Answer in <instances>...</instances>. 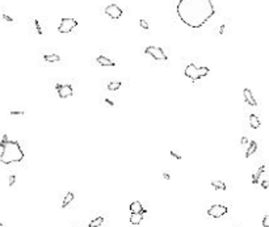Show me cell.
I'll use <instances>...</instances> for the list:
<instances>
[{
  "instance_id": "7c38bea8",
  "label": "cell",
  "mask_w": 269,
  "mask_h": 227,
  "mask_svg": "<svg viewBox=\"0 0 269 227\" xmlns=\"http://www.w3.org/2000/svg\"><path fill=\"white\" fill-rule=\"evenodd\" d=\"M143 220V214L142 213H131L130 217V223L131 225H139Z\"/></svg>"
},
{
  "instance_id": "52a82bcc",
  "label": "cell",
  "mask_w": 269,
  "mask_h": 227,
  "mask_svg": "<svg viewBox=\"0 0 269 227\" xmlns=\"http://www.w3.org/2000/svg\"><path fill=\"white\" fill-rule=\"evenodd\" d=\"M55 89L58 92V96L61 99H67V97H71L74 94V89H72V85L71 84H56L55 85Z\"/></svg>"
},
{
  "instance_id": "d4e9b609",
  "label": "cell",
  "mask_w": 269,
  "mask_h": 227,
  "mask_svg": "<svg viewBox=\"0 0 269 227\" xmlns=\"http://www.w3.org/2000/svg\"><path fill=\"white\" fill-rule=\"evenodd\" d=\"M262 226H264V227H269V214H268V215H265L264 219H262Z\"/></svg>"
},
{
  "instance_id": "484cf974",
  "label": "cell",
  "mask_w": 269,
  "mask_h": 227,
  "mask_svg": "<svg viewBox=\"0 0 269 227\" xmlns=\"http://www.w3.org/2000/svg\"><path fill=\"white\" fill-rule=\"evenodd\" d=\"M261 186L264 189H268L269 188V180H262L261 181Z\"/></svg>"
},
{
  "instance_id": "4fadbf2b",
  "label": "cell",
  "mask_w": 269,
  "mask_h": 227,
  "mask_svg": "<svg viewBox=\"0 0 269 227\" xmlns=\"http://www.w3.org/2000/svg\"><path fill=\"white\" fill-rule=\"evenodd\" d=\"M249 125H251L252 129H259L260 125H261L260 118L256 114H251V116H249Z\"/></svg>"
},
{
  "instance_id": "277c9868",
  "label": "cell",
  "mask_w": 269,
  "mask_h": 227,
  "mask_svg": "<svg viewBox=\"0 0 269 227\" xmlns=\"http://www.w3.org/2000/svg\"><path fill=\"white\" fill-rule=\"evenodd\" d=\"M76 27H78V21H76L75 18L65 17V18H62L58 30H59V33H62V34H67V33H70V31H72V29L76 28Z\"/></svg>"
},
{
  "instance_id": "7a4b0ae2",
  "label": "cell",
  "mask_w": 269,
  "mask_h": 227,
  "mask_svg": "<svg viewBox=\"0 0 269 227\" xmlns=\"http://www.w3.org/2000/svg\"><path fill=\"white\" fill-rule=\"evenodd\" d=\"M24 159V151L20 143L16 141H9L7 135L3 137V141L0 142V162L3 164H12L18 163Z\"/></svg>"
},
{
  "instance_id": "7402d4cb",
  "label": "cell",
  "mask_w": 269,
  "mask_h": 227,
  "mask_svg": "<svg viewBox=\"0 0 269 227\" xmlns=\"http://www.w3.org/2000/svg\"><path fill=\"white\" fill-rule=\"evenodd\" d=\"M169 154H171L172 156H174V157H176L177 160H181V155L179 154L177 151H175V150H171V151H169Z\"/></svg>"
},
{
  "instance_id": "e0dca14e",
  "label": "cell",
  "mask_w": 269,
  "mask_h": 227,
  "mask_svg": "<svg viewBox=\"0 0 269 227\" xmlns=\"http://www.w3.org/2000/svg\"><path fill=\"white\" fill-rule=\"evenodd\" d=\"M211 185H213L215 189H221V191H226L227 189V185L223 181H219V180H213L211 181Z\"/></svg>"
},
{
  "instance_id": "8fae6325",
  "label": "cell",
  "mask_w": 269,
  "mask_h": 227,
  "mask_svg": "<svg viewBox=\"0 0 269 227\" xmlns=\"http://www.w3.org/2000/svg\"><path fill=\"white\" fill-rule=\"evenodd\" d=\"M130 211L131 213H142V214L146 213L144 207L142 206V204H140L139 201H134V202L130 204Z\"/></svg>"
},
{
  "instance_id": "cb8c5ba5",
  "label": "cell",
  "mask_w": 269,
  "mask_h": 227,
  "mask_svg": "<svg viewBox=\"0 0 269 227\" xmlns=\"http://www.w3.org/2000/svg\"><path fill=\"white\" fill-rule=\"evenodd\" d=\"M139 25H140V27H142L143 29H146V30L149 29V22H147L146 20H143V18H142V20L139 21Z\"/></svg>"
},
{
  "instance_id": "8992f818",
  "label": "cell",
  "mask_w": 269,
  "mask_h": 227,
  "mask_svg": "<svg viewBox=\"0 0 269 227\" xmlns=\"http://www.w3.org/2000/svg\"><path fill=\"white\" fill-rule=\"evenodd\" d=\"M227 211H228V209H227L226 206H223V205H213V206L209 207L208 215L209 217H213V218H221V217L225 215V214H227Z\"/></svg>"
},
{
  "instance_id": "6da1fadb",
  "label": "cell",
  "mask_w": 269,
  "mask_h": 227,
  "mask_svg": "<svg viewBox=\"0 0 269 227\" xmlns=\"http://www.w3.org/2000/svg\"><path fill=\"white\" fill-rule=\"evenodd\" d=\"M176 12L185 25L198 29L214 16L215 8L211 0H179Z\"/></svg>"
},
{
  "instance_id": "2e32d148",
  "label": "cell",
  "mask_w": 269,
  "mask_h": 227,
  "mask_svg": "<svg viewBox=\"0 0 269 227\" xmlns=\"http://www.w3.org/2000/svg\"><path fill=\"white\" fill-rule=\"evenodd\" d=\"M43 59L49 63H53V62H59L61 56L58 54H46V55H43Z\"/></svg>"
},
{
  "instance_id": "83f0119b",
  "label": "cell",
  "mask_w": 269,
  "mask_h": 227,
  "mask_svg": "<svg viewBox=\"0 0 269 227\" xmlns=\"http://www.w3.org/2000/svg\"><path fill=\"white\" fill-rule=\"evenodd\" d=\"M11 116H24L25 112H9Z\"/></svg>"
},
{
  "instance_id": "5b68a950",
  "label": "cell",
  "mask_w": 269,
  "mask_h": 227,
  "mask_svg": "<svg viewBox=\"0 0 269 227\" xmlns=\"http://www.w3.org/2000/svg\"><path fill=\"white\" fill-rule=\"evenodd\" d=\"M144 53L149 54V55H151L152 58L156 59V60H167V59H168V58H167V54L163 51V49L156 47V46H149V47H146Z\"/></svg>"
},
{
  "instance_id": "4dcf8cb0",
  "label": "cell",
  "mask_w": 269,
  "mask_h": 227,
  "mask_svg": "<svg viewBox=\"0 0 269 227\" xmlns=\"http://www.w3.org/2000/svg\"><path fill=\"white\" fill-rule=\"evenodd\" d=\"M242 143H243V144L248 143V138H247V137H243V138H242Z\"/></svg>"
},
{
  "instance_id": "30bf717a",
  "label": "cell",
  "mask_w": 269,
  "mask_h": 227,
  "mask_svg": "<svg viewBox=\"0 0 269 227\" xmlns=\"http://www.w3.org/2000/svg\"><path fill=\"white\" fill-rule=\"evenodd\" d=\"M96 60H97L99 65L105 66V67H113V66H116V62H113L112 59L106 58V56H104V55H99Z\"/></svg>"
},
{
  "instance_id": "9a60e30c",
  "label": "cell",
  "mask_w": 269,
  "mask_h": 227,
  "mask_svg": "<svg viewBox=\"0 0 269 227\" xmlns=\"http://www.w3.org/2000/svg\"><path fill=\"white\" fill-rule=\"evenodd\" d=\"M265 171V166H261L257 171H256L253 175H252V184H257L259 182V179H260V176H261V173Z\"/></svg>"
},
{
  "instance_id": "d6a6232c",
  "label": "cell",
  "mask_w": 269,
  "mask_h": 227,
  "mask_svg": "<svg viewBox=\"0 0 269 227\" xmlns=\"http://www.w3.org/2000/svg\"><path fill=\"white\" fill-rule=\"evenodd\" d=\"M0 227H3V223H0Z\"/></svg>"
},
{
  "instance_id": "ffe728a7",
  "label": "cell",
  "mask_w": 269,
  "mask_h": 227,
  "mask_svg": "<svg viewBox=\"0 0 269 227\" xmlns=\"http://www.w3.org/2000/svg\"><path fill=\"white\" fill-rule=\"evenodd\" d=\"M121 85H122V83L121 81H112V83L108 84V89L109 91H118Z\"/></svg>"
},
{
  "instance_id": "3957f363",
  "label": "cell",
  "mask_w": 269,
  "mask_h": 227,
  "mask_svg": "<svg viewBox=\"0 0 269 227\" xmlns=\"http://www.w3.org/2000/svg\"><path fill=\"white\" fill-rule=\"evenodd\" d=\"M209 68L208 67H197L194 63H189V65L185 67V76L189 78L192 81H196L198 79H201L203 76H206V75L209 74Z\"/></svg>"
},
{
  "instance_id": "1f68e13d",
  "label": "cell",
  "mask_w": 269,
  "mask_h": 227,
  "mask_svg": "<svg viewBox=\"0 0 269 227\" xmlns=\"http://www.w3.org/2000/svg\"><path fill=\"white\" fill-rule=\"evenodd\" d=\"M225 28H226V25H222V27H221V29H219V33H221V34L223 33V31H225Z\"/></svg>"
},
{
  "instance_id": "44dd1931",
  "label": "cell",
  "mask_w": 269,
  "mask_h": 227,
  "mask_svg": "<svg viewBox=\"0 0 269 227\" xmlns=\"http://www.w3.org/2000/svg\"><path fill=\"white\" fill-rule=\"evenodd\" d=\"M33 22H34V27H36V30H37V33L38 34H42V29H41V25H40V22H38V20H33Z\"/></svg>"
},
{
  "instance_id": "5bb4252c",
  "label": "cell",
  "mask_w": 269,
  "mask_h": 227,
  "mask_svg": "<svg viewBox=\"0 0 269 227\" xmlns=\"http://www.w3.org/2000/svg\"><path fill=\"white\" fill-rule=\"evenodd\" d=\"M256 150H257V143H256L255 141H251L249 142V146L246 151V157H249L251 155H253L256 152Z\"/></svg>"
},
{
  "instance_id": "f546056e",
  "label": "cell",
  "mask_w": 269,
  "mask_h": 227,
  "mask_svg": "<svg viewBox=\"0 0 269 227\" xmlns=\"http://www.w3.org/2000/svg\"><path fill=\"white\" fill-rule=\"evenodd\" d=\"M163 179H165V180H169V179H171V176H169L167 172H163Z\"/></svg>"
},
{
  "instance_id": "4316f807",
  "label": "cell",
  "mask_w": 269,
  "mask_h": 227,
  "mask_svg": "<svg viewBox=\"0 0 269 227\" xmlns=\"http://www.w3.org/2000/svg\"><path fill=\"white\" fill-rule=\"evenodd\" d=\"M3 18H4V20H5V21H8V22H13V21H15V20H13V18H12L11 16H8V15H5V13L3 15Z\"/></svg>"
},
{
  "instance_id": "ac0fdd59",
  "label": "cell",
  "mask_w": 269,
  "mask_h": 227,
  "mask_svg": "<svg viewBox=\"0 0 269 227\" xmlns=\"http://www.w3.org/2000/svg\"><path fill=\"white\" fill-rule=\"evenodd\" d=\"M72 200H74V193L72 192H68L65 196V198H63V201H62V207H66L70 202H72Z\"/></svg>"
},
{
  "instance_id": "ba28073f",
  "label": "cell",
  "mask_w": 269,
  "mask_h": 227,
  "mask_svg": "<svg viewBox=\"0 0 269 227\" xmlns=\"http://www.w3.org/2000/svg\"><path fill=\"white\" fill-rule=\"evenodd\" d=\"M105 13L110 18H113V20H117V18H120L121 16H122L124 12L117 4H110V5H108V7L105 8Z\"/></svg>"
},
{
  "instance_id": "d6986e66",
  "label": "cell",
  "mask_w": 269,
  "mask_h": 227,
  "mask_svg": "<svg viewBox=\"0 0 269 227\" xmlns=\"http://www.w3.org/2000/svg\"><path fill=\"white\" fill-rule=\"evenodd\" d=\"M102 222H104V217H97L89 222V227H100L102 225Z\"/></svg>"
},
{
  "instance_id": "603a6c76",
  "label": "cell",
  "mask_w": 269,
  "mask_h": 227,
  "mask_svg": "<svg viewBox=\"0 0 269 227\" xmlns=\"http://www.w3.org/2000/svg\"><path fill=\"white\" fill-rule=\"evenodd\" d=\"M15 182H16V176H15V175H11V176H9V180H8L9 186H13Z\"/></svg>"
},
{
  "instance_id": "9c48e42d",
  "label": "cell",
  "mask_w": 269,
  "mask_h": 227,
  "mask_svg": "<svg viewBox=\"0 0 269 227\" xmlns=\"http://www.w3.org/2000/svg\"><path fill=\"white\" fill-rule=\"evenodd\" d=\"M243 96H244V100H246V103H247L248 105H251V106H256V105H257V101L255 100L251 89H248V88H244V89H243Z\"/></svg>"
},
{
  "instance_id": "f1b7e54d",
  "label": "cell",
  "mask_w": 269,
  "mask_h": 227,
  "mask_svg": "<svg viewBox=\"0 0 269 227\" xmlns=\"http://www.w3.org/2000/svg\"><path fill=\"white\" fill-rule=\"evenodd\" d=\"M104 101H105V103H106L108 105H110V106H114V103H113V101H110V100H109V99H105V100H104Z\"/></svg>"
}]
</instances>
